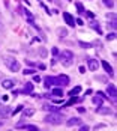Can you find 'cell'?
I'll list each match as a JSON object with an SVG mask.
<instances>
[{
	"mask_svg": "<svg viewBox=\"0 0 117 131\" xmlns=\"http://www.w3.org/2000/svg\"><path fill=\"white\" fill-rule=\"evenodd\" d=\"M59 59H60V62H62L63 66H71L74 63V53L71 50H62Z\"/></svg>",
	"mask_w": 117,
	"mask_h": 131,
	"instance_id": "6da1fadb",
	"label": "cell"
},
{
	"mask_svg": "<svg viewBox=\"0 0 117 131\" xmlns=\"http://www.w3.org/2000/svg\"><path fill=\"white\" fill-rule=\"evenodd\" d=\"M44 122L45 124H51V125H59V124L63 122V113H59V112L51 113V115L44 118Z\"/></svg>",
	"mask_w": 117,
	"mask_h": 131,
	"instance_id": "7a4b0ae2",
	"label": "cell"
},
{
	"mask_svg": "<svg viewBox=\"0 0 117 131\" xmlns=\"http://www.w3.org/2000/svg\"><path fill=\"white\" fill-rule=\"evenodd\" d=\"M3 62H5V65L12 71V72H18L20 69H21V66H20V62L17 60V59H14V57H9V56H5L3 57Z\"/></svg>",
	"mask_w": 117,
	"mask_h": 131,
	"instance_id": "3957f363",
	"label": "cell"
},
{
	"mask_svg": "<svg viewBox=\"0 0 117 131\" xmlns=\"http://www.w3.org/2000/svg\"><path fill=\"white\" fill-rule=\"evenodd\" d=\"M69 77L65 75V74H60L57 77H54V84H59V86H68L69 84Z\"/></svg>",
	"mask_w": 117,
	"mask_h": 131,
	"instance_id": "277c9868",
	"label": "cell"
},
{
	"mask_svg": "<svg viewBox=\"0 0 117 131\" xmlns=\"http://www.w3.org/2000/svg\"><path fill=\"white\" fill-rule=\"evenodd\" d=\"M11 115H12V109L9 106H2V107H0V118H2V119H6Z\"/></svg>",
	"mask_w": 117,
	"mask_h": 131,
	"instance_id": "5b68a950",
	"label": "cell"
},
{
	"mask_svg": "<svg viewBox=\"0 0 117 131\" xmlns=\"http://www.w3.org/2000/svg\"><path fill=\"white\" fill-rule=\"evenodd\" d=\"M87 65H89V69L90 71H96L98 66H99V62L93 57H87Z\"/></svg>",
	"mask_w": 117,
	"mask_h": 131,
	"instance_id": "8992f818",
	"label": "cell"
},
{
	"mask_svg": "<svg viewBox=\"0 0 117 131\" xmlns=\"http://www.w3.org/2000/svg\"><path fill=\"white\" fill-rule=\"evenodd\" d=\"M14 84H15V81L12 78H3L2 80V87L3 89H12Z\"/></svg>",
	"mask_w": 117,
	"mask_h": 131,
	"instance_id": "52a82bcc",
	"label": "cell"
},
{
	"mask_svg": "<svg viewBox=\"0 0 117 131\" xmlns=\"http://www.w3.org/2000/svg\"><path fill=\"white\" fill-rule=\"evenodd\" d=\"M63 18H65V21H66L68 26H71V27L75 26V20H74V17H72L69 12H63Z\"/></svg>",
	"mask_w": 117,
	"mask_h": 131,
	"instance_id": "ba28073f",
	"label": "cell"
},
{
	"mask_svg": "<svg viewBox=\"0 0 117 131\" xmlns=\"http://www.w3.org/2000/svg\"><path fill=\"white\" fill-rule=\"evenodd\" d=\"M102 66H104V69H105V72L110 75V77H114V71H113V66L107 62V60H102Z\"/></svg>",
	"mask_w": 117,
	"mask_h": 131,
	"instance_id": "9c48e42d",
	"label": "cell"
},
{
	"mask_svg": "<svg viewBox=\"0 0 117 131\" xmlns=\"http://www.w3.org/2000/svg\"><path fill=\"white\" fill-rule=\"evenodd\" d=\"M107 92H108L110 98L116 100V97H117V91H116V86H114V84H108V89H107Z\"/></svg>",
	"mask_w": 117,
	"mask_h": 131,
	"instance_id": "30bf717a",
	"label": "cell"
},
{
	"mask_svg": "<svg viewBox=\"0 0 117 131\" xmlns=\"http://www.w3.org/2000/svg\"><path fill=\"white\" fill-rule=\"evenodd\" d=\"M23 94H26V95H30L32 92H33V83L32 81H27L26 83V86H24V89L21 91Z\"/></svg>",
	"mask_w": 117,
	"mask_h": 131,
	"instance_id": "8fae6325",
	"label": "cell"
},
{
	"mask_svg": "<svg viewBox=\"0 0 117 131\" xmlns=\"http://www.w3.org/2000/svg\"><path fill=\"white\" fill-rule=\"evenodd\" d=\"M81 122H83V121H81L80 118H71V119L66 122V125H68V127H75V125H81Z\"/></svg>",
	"mask_w": 117,
	"mask_h": 131,
	"instance_id": "7c38bea8",
	"label": "cell"
},
{
	"mask_svg": "<svg viewBox=\"0 0 117 131\" xmlns=\"http://www.w3.org/2000/svg\"><path fill=\"white\" fill-rule=\"evenodd\" d=\"M54 84V77H45L44 78V87H45V89H50V87Z\"/></svg>",
	"mask_w": 117,
	"mask_h": 131,
	"instance_id": "4fadbf2b",
	"label": "cell"
},
{
	"mask_svg": "<svg viewBox=\"0 0 117 131\" xmlns=\"http://www.w3.org/2000/svg\"><path fill=\"white\" fill-rule=\"evenodd\" d=\"M113 110L110 109V107H98L96 109V113H99V115H110Z\"/></svg>",
	"mask_w": 117,
	"mask_h": 131,
	"instance_id": "5bb4252c",
	"label": "cell"
},
{
	"mask_svg": "<svg viewBox=\"0 0 117 131\" xmlns=\"http://www.w3.org/2000/svg\"><path fill=\"white\" fill-rule=\"evenodd\" d=\"M21 112H23V118H29V116H33V115H35V109H32V107L23 109Z\"/></svg>",
	"mask_w": 117,
	"mask_h": 131,
	"instance_id": "9a60e30c",
	"label": "cell"
},
{
	"mask_svg": "<svg viewBox=\"0 0 117 131\" xmlns=\"http://www.w3.org/2000/svg\"><path fill=\"white\" fill-rule=\"evenodd\" d=\"M90 27L93 29V30H96L99 35H102V29H101V26H99V23H96V21H92L90 23Z\"/></svg>",
	"mask_w": 117,
	"mask_h": 131,
	"instance_id": "2e32d148",
	"label": "cell"
},
{
	"mask_svg": "<svg viewBox=\"0 0 117 131\" xmlns=\"http://www.w3.org/2000/svg\"><path fill=\"white\" fill-rule=\"evenodd\" d=\"M57 35H59L60 39H62V38H66V36H68V29H65V27L57 29Z\"/></svg>",
	"mask_w": 117,
	"mask_h": 131,
	"instance_id": "e0dca14e",
	"label": "cell"
},
{
	"mask_svg": "<svg viewBox=\"0 0 117 131\" xmlns=\"http://www.w3.org/2000/svg\"><path fill=\"white\" fill-rule=\"evenodd\" d=\"M24 15H26V18H27V23H29V24H35V18H33V15H32L27 9L24 11Z\"/></svg>",
	"mask_w": 117,
	"mask_h": 131,
	"instance_id": "ac0fdd59",
	"label": "cell"
},
{
	"mask_svg": "<svg viewBox=\"0 0 117 131\" xmlns=\"http://www.w3.org/2000/svg\"><path fill=\"white\" fill-rule=\"evenodd\" d=\"M78 44H80V47H81V48H84V50H89V48H92V47H93V44H90V42H84V41H80Z\"/></svg>",
	"mask_w": 117,
	"mask_h": 131,
	"instance_id": "d6986e66",
	"label": "cell"
},
{
	"mask_svg": "<svg viewBox=\"0 0 117 131\" xmlns=\"http://www.w3.org/2000/svg\"><path fill=\"white\" fill-rule=\"evenodd\" d=\"M51 95H56V97H63V91L60 89V87H54V89L51 91Z\"/></svg>",
	"mask_w": 117,
	"mask_h": 131,
	"instance_id": "ffe728a7",
	"label": "cell"
},
{
	"mask_svg": "<svg viewBox=\"0 0 117 131\" xmlns=\"http://www.w3.org/2000/svg\"><path fill=\"white\" fill-rule=\"evenodd\" d=\"M75 6H77V9H78V14H80V15H84L86 9H84V6H83L80 2H77V3H75Z\"/></svg>",
	"mask_w": 117,
	"mask_h": 131,
	"instance_id": "44dd1931",
	"label": "cell"
},
{
	"mask_svg": "<svg viewBox=\"0 0 117 131\" xmlns=\"http://www.w3.org/2000/svg\"><path fill=\"white\" fill-rule=\"evenodd\" d=\"M23 128H24V130H27V131H38V130H39V128H38V125H30V124H26Z\"/></svg>",
	"mask_w": 117,
	"mask_h": 131,
	"instance_id": "7402d4cb",
	"label": "cell"
},
{
	"mask_svg": "<svg viewBox=\"0 0 117 131\" xmlns=\"http://www.w3.org/2000/svg\"><path fill=\"white\" fill-rule=\"evenodd\" d=\"M39 56H41L42 59H45V57L48 56V50H47L45 47H41V48H39Z\"/></svg>",
	"mask_w": 117,
	"mask_h": 131,
	"instance_id": "603a6c76",
	"label": "cell"
},
{
	"mask_svg": "<svg viewBox=\"0 0 117 131\" xmlns=\"http://www.w3.org/2000/svg\"><path fill=\"white\" fill-rule=\"evenodd\" d=\"M80 92H81V86H75L74 89L69 92V95H71V97H74V95H78Z\"/></svg>",
	"mask_w": 117,
	"mask_h": 131,
	"instance_id": "cb8c5ba5",
	"label": "cell"
},
{
	"mask_svg": "<svg viewBox=\"0 0 117 131\" xmlns=\"http://www.w3.org/2000/svg\"><path fill=\"white\" fill-rule=\"evenodd\" d=\"M42 110H51V112H59V107H54V106H48V104H45L44 107H42Z\"/></svg>",
	"mask_w": 117,
	"mask_h": 131,
	"instance_id": "d4e9b609",
	"label": "cell"
},
{
	"mask_svg": "<svg viewBox=\"0 0 117 131\" xmlns=\"http://www.w3.org/2000/svg\"><path fill=\"white\" fill-rule=\"evenodd\" d=\"M95 78H96L98 81H101V83H108V78H107L105 75H96Z\"/></svg>",
	"mask_w": 117,
	"mask_h": 131,
	"instance_id": "484cf974",
	"label": "cell"
},
{
	"mask_svg": "<svg viewBox=\"0 0 117 131\" xmlns=\"http://www.w3.org/2000/svg\"><path fill=\"white\" fill-rule=\"evenodd\" d=\"M102 2H104V5L107 8H113L114 6V0H102Z\"/></svg>",
	"mask_w": 117,
	"mask_h": 131,
	"instance_id": "4316f807",
	"label": "cell"
},
{
	"mask_svg": "<svg viewBox=\"0 0 117 131\" xmlns=\"http://www.w3.org/2000/svg\"><path fill=\"white\" fill-rule=\"evenodd\" d=\"M93 103H95L96 106H101V104H102V98H101L99 95H96V97H93Z\"/></svg>",
	"mask_w": 117,
	"mask_h": 131,
	"instance_id": "83f0119b",
	"label": "cell"
},
{
	"mask_svg": "<svg viewBox=\"0 0 117 131\" xmlns=\"http://www.w3.org/2000/svg\"><path fill=\"white\" fill-rule=\"evenodd\" d=\"M105 39H107V41H114V39H116V32H111V33H108Z\"/></svg>",
	"mask_w": 117,
	"mask_h": 131,
	"instance_id": "f1b7e54d",
	"label": "cell"
},
{
	"mask_svg": "<svg viewBox=\"0 0 117 131\" xmlns=\"http://www.w3.org/2000/svg\"><path fill=\"white\" fill-rule=\"evenodd\" d=\"M35 72H36L35 69H24V71H23L24 75H32V74H35Z\"/></svg>",
	"mask_w": 117,
	"mask_h": 131,
	"instance_id": "f546056e",
	"label": "cell"
},
{
	"mask_svg": "<svg viewBox=\"0 0 117 131\" xmlns=\"http://www.w3.org/2000/svg\"><path fill=\"white\" fill-rule=\"evenodd\" d=\"M84 15H86L87 18H95V14H93L92 11H86V12H84Z\"/></svg>",
	"mask_w": 117,
	"mask_h": 131,
	"instance_id": "4dcf8cb0",
	"label": "cell"
},
{
	"mask_svg": "<svg viewBox=\"0 0 117 131\" xmlns=\"http://www.w3.org/2000/svg\"><path fill=\"white\" fill-rule=\"evenodd\" d=\"M23 109H24V106H18L15 110H12V115H17V113H18V112H21Z\"/></svg>",
	"mask_w": 117,
	"mask_h": 131,
	"instance_id": "1f68e13d",
	"label": "cell"
},
{
	"mask_svg": "<svg viewBox=\"0 0 117 131\" xmlns=\"http://www.w3.org/2000/svg\"><path fill=\"white\" fill-rule=\"evenodd\" d=\"M93 128H95V130H102V128H107V125H105V124H98V125H95Z\"/></svg>",
	"mask_w": 117,
	"mask_h": 131,
	"instance_id": "d6a6232c",
	"label": "cell"
},
{
	"mask_svg": "<svg viewBox=\"0 0 117 131\" xmlns=\"http://www.w3.org/2000/svg\"><path fill=\"white\" fill-rule=\"evenodd\" d=\"M89 125H80V131H89Z\"/></svg>",
	"mask_w": 117,
	"mask_h": 131,
	"instance_id": "836d02e7",
	"label": "cell"
},
{
	"mask_svg": "<svg viewBox=\"0 0 117 131\" xmlns=\"http://www.w3.org/2000/svg\"><path fill=\"white\" fill-rule=\"evenodd\" d=\"M116 26H117V23H116V20H113L110 24H108V27H111V29H116Z\"/></svg>",
	"mask_w": 117,
	"mask_h": 131,
	"instance_id": "e575fe53",
	"label": "cell"
},
{
	"mask_svg": "<svg viewBox=\"0 0 117 131\" xmlns=\"http://www.w3.org/2000/svg\"><path fill=\"white\" fill-rule=\"evenodd\" d=\"M51 53H53L54 56H57V54H59V48H57V47H53V48H51Z\"/></svg>",
	"mask_w": 117,
	"mask_h": 131,
	"instance_id": "d590c367",
	"label": "cell"
},
{
	"mask_svg": "<svg viewBox=\"0 0 117 131\" xmlns=\"http://www.w3.org/2000/svg\"><path fill=\"white\" fill-rule=\"evenodd\" d=\"M96 95H99V97H101L102 100H108V97H105V94H104V92H98Z\"/></svg>",
	"mask_w": 117,
	"mask_h": 131,
	"instance_id": "8d00e7d4",
	"label": "cell"
},
{
	"mask_svg": "<svg viewBox=\"0 0 117 131\" xmlns=\"http://www.w3.org/2000/svg\"><path fill=\"white\" fill-rule=\"evenodd\" d=\"M75 23H77L78 26H83V24H84V21H83L81 18H77V20H75Z\"/></svg>",
	"mask_w": 117,
	"mask_h": 131,
	"instance_id": "74e56055",
	"label": "cell"
},
{
	"mask_svg": "<svg viewBox=\"0 0 117 131\" xmlns=\"http://www.w3.org/2000/svg\"><path fill=\"white\" fill-rule=\"evenodd\" d=\"M33 81H35V83H39V81H41V77H39V75H35V77H33Z\"/></svg>",
	"mask_w": 117,
	"mask_h": 131,
	"instance_id": "f35d334b",
	"label": "cell"
},
{
	"mask_svg": "<svg viewBox=\"0 0 117 131\" xmlns=\"http://www.w3.org/2000/svg\"><path fill=\"white\" fill-rule=\"evenodd\" d=\"M77 110H78V113H86V109L84 107H78Z\"/></svg>",
	"mask_w": 117,
	"mask_h": 131,
	"instance_id": "ab89813d",
	"label": "cell"
},
{
	"mask_svg": "<svg viewBox=\"0 0 117 131\" xmlns=\"http://www.w3.org/2000/svg\"><path fill=\"white\" fill-rule=\"evenodd\" d=\"M30 95H32V97H33V98H41V95H39V94H33V92H32V94H30Z\"/></svg>",
	"mask_w": 117,
	"mask_h": 131,
	"instance_id": "60d3db41",
	"label": "cell"
},
{
	"mask_svg": "<svg viewBox=\"0 0 117 131\" xmlns=\"http://www.w3.org/2000/svg\"><path fill=\"white\" fill-rule=\"evenodd\" d=\"M107 17H108V18H111V20H116V15H114V14H108Z\"/></svg>",
	"mask_w": 117,
	"mask_h": 131,
	"instance_id": "b9f144b4",
	"label": "cell"
},
{
	"mask_svg": "<svg viewBox=\"0 0 117 131\" xmlns=\"http://www.w3.org/2000/svg\"><path fill=\"white\" fill-rule=\"evenodd\" d=\"M26 63H27V65H30V66H35V63H33L32 60H26Z\"/></svg>",
	"mask_w": 117,
	"mask_h": 131,
	"instance_id": "7bdbcfd3",
	"label": "cell"
},
{
	"mask_svg": "<svg viewBox=\"0 0 117 131\" xmlns=\"http://www.w3.org/2000/svg\"><path fill=\"white\" fill-rule=\"evenodd\" d=\"M80 72L84 74V72H86V68H84V66H80Z\"/></svg>",
	"mask_w": 117,
	"mask_h": 131,
	"instance_id": "ee69618b",
	"label": "cell"
},
{
	"mask_svg": "<svg viewBox=\"0 0 117 131\" xmlns=\"http://www.w3.org/2000/svg\"><path fill=\"white\" fill-rule=\"evenodd\" d=\"M38 66H39V69H45V65H44V63H39Z\"/></svg>",
	"mask_w": 117,
	"mask_h": 131,
	"instance_id": "f6af8a7d",
	"label": "cell"
},
{
	"mask_svg": "<svg viewBox=\"0 0 117 131\" xmlns=\"http://www.w3.org/2000/svg\"><path fill=\"white\" fill-rule=\"evenodd\" d=\"M2 27H3V24H2V20H0V30H2Z\"/></svg>",
	"mask_w": 117,
	"mask_h": 131,
	"instance_id": "bcb514c9",
	"label": "cell"
},
{
	"mask_svg": "<svg viewBox=\"0 0 117 131\" xmlns=\"http://www.w3.org/2000/svg\"><path fill=\"white\" fill-rule=\"evenodd\" d=\"M2 125H3V121H0V128H2Z\"/></svg>",
	"mask_w": 117,
	"mask_h": 131,
	"instance_id": "7dc6e473",
	"label": "cell"
},
{
	"mask_svg": "<svg viewBox=\"0 0 117 131\" xmlns=\"http://www.w3.org/2000/svg\"><path fill=\"white\" fill-rule=\"evenodd\" d=\"M2 77H3V75H2V72H0V80H2Z\"/></svg>",
	"mask_w": 117,
	"mask_h": 131,
	"instance_id": "c3c4849f",
	"label": "cell"
}]
</instances>
